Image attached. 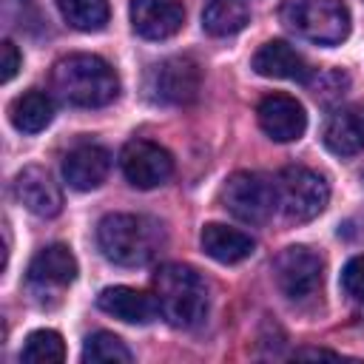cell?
<instances>
[{"label": "cell", "mask_w": 364, "mask_h": 364, "mask_svg": "<svg viewBox=\"0 0 364 364\" xmlns=\"http://www.w3.org/2000/svg\"><path fill=\"white\" fill-rule=\"evenodd\" d=\"M51 88L65 105L100 108L117 100L119 77L97 54H68L51 71Z\"/></svg>", "instance_id": "1"}, {"label": "cell", "mask_w": 364, "mask_h": 364, "mask_svg": "<svg viewBox=\"0 0 364 364\" xmlns=\"http://www.w3.org/2000/svg\"><path fill=\"white\" fill-rule=\"evenodd\" d=\"M97 242L105 259L122 267L148 264L165 245V230L156 219L139 213H108L97 228Z\"/></svg>", "instance_id": "2"}, {"label": "cell", "mask_w": 364, "mask_h": 364, "mask_svg": "<svg viewBox=\"0 0 364 364\" xmlns=\"http://www.w3.org/2000/svg\"><path fill=\"white\" fill-rule=\"evenodd\" d=\"M159 313L173 327H196L208 313V287L188 264H162L154 276Z\"/></svg>", "instance_id": "3"}, {"label": "cell", "mask_w": 364, "mask_h": 364, "mask_svg": "<svg viewBox=\"0 0 364 364\" xmlns=\"http://www.w3.org/2000/svg\"><path fill=\"white\" fill-rule=\"evenodd\" d=\"M279 17L290 31L318 46H336L350 34V11L341 0H284Z\"/></svg>", "instance_id": "4"}, {"label": "cell", "mask_w": 364, "mask_h": 364, "mask_svg": "<svg viewBox=\"0 0 364 364\" xmlns=\"http://www.w3.org/2000/svg\"><path fill=\"white\" fill-rule=\"evenodd\" d=\"M273 185H276V208L287 222L296 225L316 219L330 202V188L324 176L304 165L282 168Z\"/></svg>", "instance_id": "5"}, {"label": "cell", "mask_w": 364, "mask_h": 364, "mask_svg": "<svg viewBox=\"0 0 364 364\" xmlns=\"http://www.w3.org/2000/svg\"><path fill=\"white\" fill-rule=\"evenodd\" d=\"M219 196H222L225 210L247 225L267 222L276 208V185L264 179L262 173H250V171H239L228 176Z\"/></svg>", "instance_id": "6"}, {"label": "cell", "mask_w": 364, "mask_h": 364, "mask_svg": "<svg viewBox=\"0 0 364 364\" xmlns=\"http://www.w3.org/2000/svg\"><path fill=\"white\" fill-rule=\"evenodd\" d=\"M151 100L165 105H188L199 97L202 71L191 57H168L148 71L145 82Z\"/></svg>", "instance_id": "7"}, {"label": "cell", "mask_w": 364, "mask_h": 364, "mask_svg": "<svg viewBox=\"0 0 364 364\" xmlns=\"http://www.w3.org/2000/svg\"><path fill=\"white\" fill-rule=\"evenodd\" d=\"M321 259L318 253H313L304 245H293L284 247L276 262H273V282L282 290V296L301 301L307 296L316 293V287L321 284Z\"/></svg>", "instance_id": "8"}, {"label": "cell", "mask_w": 364, "mask_h": 364, "mask_svg": "<svg viewBox=\"0 0 364 364\" xmlns=\"http://www.w3.org/2000/svg\"><path fill=\"white\" fill-rule=\"evenodd\" d=\"M119 168L125 173V179L139 188V191H151L156 185H162L171 173H173V156L148 139H131L122 145L119 154Z\"/></svg>", "instance_id": "9"}, {"label": "cell", "mask_w": 364, "mask_h": 364, "mask_svg": "<svg viewBox=\"0 0 364 364\" xmlns=\"http://www.w3.org/2000/svg\"><path fill=\"white\" fill-rule=\"evenodd\" d=\"M262 131L273 142H296L307 128L304 105L290 94H267L256 108Z\"/></svg>", "instance_id": "10"}, {"label": "cell", "mask_w": 364, "mask_h": 364, "mask_svg": "<svg viewBox=\"0 0 364 364\" xmlns=\"http://www.w3.org/2000/svg\"><path fill=\"white\" fill-rule=\"evenodd\" d=\"M14 196L26 210H31L34 216H43V219H51L63 210L60 185L40 165H28L14 176Z\"/></svg>", "instance_id": "11"}, {"label": "cell", "mask_w": 364, "mask_h": 364, "mask_svg": "<svg viewBox=\"0 0 364 364\" xmlns=\"http://www.w3.org/2000/svg\"><path fill=\"white\" fill-rule=\"evenodd\" d=\"M185 23L182 0H131V26L145 40H168Z\"/></svg>", "instance_id": "12"}, {"label": "cell", "mask_w": 364, "mask_h": 364, "mask_svg": "<svg viewBox=\"0 0 364 364\" xmlns=\"http://www.w3.org/2000/svg\"><path fill=\"white\" fill-rule=\"evenodd\" d=\"M111 171V154L102 145H77L63 159V176L74 191H94Z\"/></svg>", "instance_id": "13"}, {"label": "cell", "mask_w": 364, "mask_h": 364, "mask_svg": "<svg viewBox=\"0 0 364 364\" xmlns=\"http://www.w3.org/2000/svg\"><path fill=\"white\" fill-rule=\"evenodd\" d=\"M97 304H100L102 313H108V316H114L125 324H148L159 313L156 296H151L145 290H136V287H125V284L105 287L97 296Z\"/></svg>", "instance_id": "14"}, {"label": "cell", "mask_w": 364, "mask_h": 364, "mask_svg": "<svg viewBox=\"0 0 364 364\" xmlns=\"http://www.w3.org/2000/svg\"><path fill=\"white\" fill-rule=\"evenodd\" d=\"M77 279V259L65 245H48L34 253L28 264V282L40 290L65 287Z\"/></svg>", "instance_id": "15"}, {"label": "cell", "mask_w": 364, "mask_h": 364, "mask_svg": "<svg viewBox=\"0 0 364 364\" xmlns=\"http://www.w3.org/2000/svg\"><path fill=\"white\" fill-rule=\"evenodd\" d=\"M253 71L262 77H276V80H296V82L310 80V68H307L304 57L284 40L264 43L253 54Z\"/></svg>", "instance_id": "16"}, {"label": "cell", "mask_w": 364, "mask_h": 364, "mask_svg": "<svg viewBox=\"0 0 364 364\" xmlns=\"http://www.w3.org/2000/svg\"><path fill=\"white\" fill-rule=\"evenodd\" d=\"M324 145L338 156H353L364 151V108H338L324 125Z\"/></svg>", "instance_id": "17"}, {"label": "cell", "mask_w": 364, "mask_h": 364, "mask_svg": "<svg viewBox=\"0 0 364 364\" xmlns=\"http://www.w3.org/2000/svg\"><path fill=\"white\" fill-rule=\"evenodd\" d=\"M199 242H202V250L210 259L222 262V264H236V262L247 259L256 250V242L247 233H242L236 228H228V225H219V222L205 225Z\"/></svg>", "instance_id": "18"}, {"label": "cell", "mask_w": 364, "mask_h": 364, "mask_svg": "<svg viewBox=\"0 0 364 364\" xmlns=\"http://www.w3.org/2000/svg\"><path fill=\"white\" fill-rule=\"evenodd\" d=\"M9 119L23 134H37L54 119V102L46 91H26L9 105Z\"/></svg>", "instance_id": "19"}, {"label": "cell", "mask_w": 364, "mask_h": 364, "mask_svg": "<svg viewBox=\"0 0 364 364\" xmlns=\"http://www.w3.org/2000/svg\"><path fill=\"white\" fill-rule=\"evenodd\" d=\"M250 23V9L242 0H210L202 11V26L213 37H230Z\"/></svg>", "instance_id": "20"}, {"label": "cell", "mask_w": 364, "mask_h": 364, "mask_svg": "<svg viewBox=\"0 0 364 364\" xmlns=\"http://www.w3.org/2000/svg\"><path fill=\"white\" fill-rule=\"evenodd\" d=\"M65 23L77 31H100L108 23V0H54Z\"/></svg>", "instance_id": "21"}, {"label": "cell", "mask_w": 364, "mask_h": 364, "mask_svg": "<svg viewBox=\"0 0 364 364\" xmlns=\"http://www.w3.org/2000/svg\"><path fill=\"white\" fill-rule=\"evenodd\" d=\"M63 358H65V344L57 330H34L20 350V361L26 364H60Z\"/></svg>", "instance_id": "22"}, {"label": "cell", "mask_w": 364, "mask_h": 364, "mask_svg": "<svg viewBox=\"0 0 364 364\" xmlns=\"http://www.w3.org/2000/svg\"><path fill=\"white\" fill-rule=\"evenodd\" d=\"M80 358H82L85 364H117V361L128 364L134 355H131V350L125 347V341H122L119 336L100 330V333H94V336L85 338Z\"/></svg>", "instance_id": "23"}, {"label": "cell", "mask_w": 364, "mask_h": 364, "mask_svg": "<svg viewBox=\"0 0 364 364\" xmlns=\"http://www.w3.org/2000/svg\"><path fill=\"white\" fill-rule=\"evenodd\" d=\"M341 287L350 299L364 301V256H353L341 270Z\"/></svg>", "instance_id": "24"}, {"label": "cell", "mask_w": 364, "mask_h": 364, "mask_svg": "<svg viewBox=\"0 0 364 364\" xmlns=\"http://www.w3.org/2000/svg\"><path fill=\"white\" fill-rule=\"evenodd\" d=\"M20 68V51L11 40H3L0 43V80L9 82Z\"/></svg>", "instance_id": "25"}, {"label": "cell", "mask_w": 364, "mask_h": 364, "mask_svg": "<svg viewBox=\"0 0 364 364\" xmlns=\"http://www.w3.org/2000/svg\"><path fill=\"white\" fill-rule=\"evenodd\" d=\"M293 358H341V355L333 350H321V347H301L293 353Z\"/></svg>", "instance_id": "26"}]
</instances>
